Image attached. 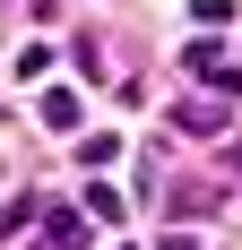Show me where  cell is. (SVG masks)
Here are the masks:
<instances>
[{
  "instance_id": "obj_1",
  "label": "cell",
  "mask_w": 242,
  "mask_h": 250,
  "mask_svg": "<svg viewBox=\"0 0 242 250\" xmlns=\"http://www.w3.org/2000/svg\"><path fill=\"white\" fill-rule=\"evenodd\" d=\"M173 121L191 129V138H208V129H225V104H217V95H199V104H182Z\"/></svg>"
},
{
  "instance_id": "obj_3",
  "label": "cell",
  "mask_w": 242,
  "mask_h": 250,
  "mask_svg": "<svg viewBox=\"0 0 242 250\" xmlns=\"http://www.w3.org/2000/svg\"><path fill=\"white\" fill-rule=\"evenodd\" d=\"M87 216H104V225H121V190H104V181H96V190H87Z\"/></svg>"
},
{
  "instance_id": "obj_2",
  "label": "cell",
  "mask_w": 242,
  "mask_h": 250,
  "mask_svg": "<svg viewBox=\"0 0 242 250\" xmlns=\"http://www.w3.org/2000/svg\"><path fill=\"white\" fill-rule=\"evenodd\" d=\"M44 121H52V129H78V95H70V86H52V95H44Z\"/></svg>"
},
{
  "instance_id": "obj_4",
  "label": "cell",
  "mask_w": 242,
  "mask_h": 250,
  "mask_svg": "<svg viewBox=\"0 0 242 250\" xmlns=\"http://www.w3.org/2000/svg\"><path fill=\"white\" fill-rule=\"evenodd\" d=\"M165 250H199V242H165Z\"/></svg>"
}]
</instances>
